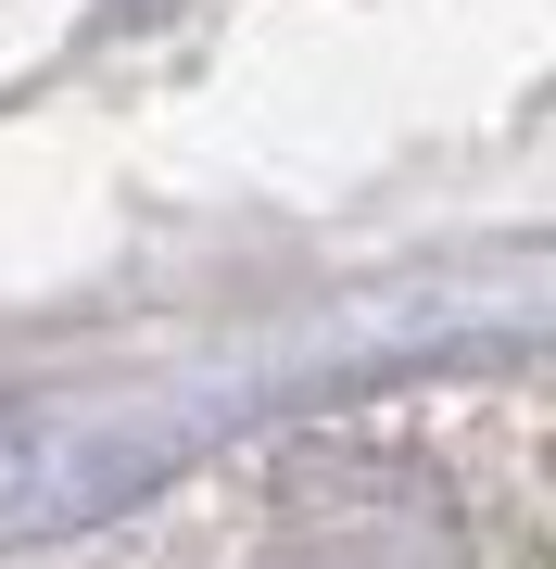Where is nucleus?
<instances>
[{
	"mask_svg": "<svg viewBox=\"0 0 556 569\" xmlns=\"http://www.w3.org/2000/svg\"><path fill=\"white\" fill-rule=\"evenodd\" d=\"M39 507H63V430L0 418V531H26Z\"/></svg>",
	"mask_w": 556,
	"mask_h": 569,
	"instance_id": "1",
	"label": "nucleus"
}]
</instances>
